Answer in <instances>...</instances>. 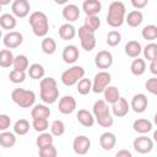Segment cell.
Here are the masks:
<instances>
[{"label":"cell","instance_id":"obj_1","mask_svg":"<svg viewBox=\"0 0 157 157\" xmlns=\"http://www.w3.org/2000/svg\"><path fill=\"white\" fill-rule=\"evenodd\" d=\"M39 97L45 104H53L59 98V88L54 77H43L39 83Z\"/></svg>","mask_w":157,"mask_h":157},{"label":"cell","instance_id":"obj_2","mask_svg":"<svg viewBox=\"0 0 157 157\" xmlns=\"http://www.w3.org/2000/svg\"><path fill=\"white\" fill-rule=\"evenodd\" d=\"M92 114L94 121H97L102 128H110L114 123V118L110 114V108L108 103L104 102V99H98L93 103Z\"/></svg>","mask_w":157,"mask_h":157},{"label":"cell","instance_id":"obj_3","mask_svg":"<svg viewBox=\"0 0 157 157\" xmlns=\"http://www.w3.org/2000/svg\"><path fill=\"white\" fill-rule=\"evenodd\" d=\"M125 16H126V9L124 2L113 1L109 4L108 13H107V23L110 27L113 28L120 27L125 21Z\"/></svg>","mask_w":157,"mask_h":157},{"label":"cell","instance_id":"obj_4","mask_svg":"<svg viewBox=\"0 0 157 157\" xmlns=\"http://www.w3.org/2000/svg\"><path fill=\"white\" fill-rule=\"evenodd\" d=\"M28 22L32 27L34 36L37 37H45L49 31V20L43 11H34L29 15Z\"/></svg>","mask_w":157,"mask_h":157},{"label":"cell","instance_id":"obj_5","mask_svg":"<svg viewBox=\"0 0 157 157\" xmlns=\"http://www.w3.org/2000/svg\"><path fill=\"white\" fill-rule=\"evenodd\" d=\"M11 99L21 108H31L36 103V93L32 90L15 88L11 92Z\"/></svg>","mask_w":157,"mask_h":157},{"label":"cell","instance_id":"obj_6","mask_svg":"<svg viewBox=\"0 0 157 157\" xmlns=\"http://www.w3.org/2000/svg\"><path fill=\"white\" fill-rule=\"evenodd\" d=\"M83 76H85V69L80 65H74V66L66 69L61 74L60 80H61L63 85L70 87V86L76 85L81 78H83Z\"/></svg>","mask_w":157,"mask_h":157},{"label":"cell","instance_id":"obj_7","mask_svg":"<svg viewBox=\"0 0 157 157\" xmlns=\"http://www.w3.org/2000/svg\"><path fill=\"white\" fill-rule=\"evenodd\" d=\"M112 76L108 71H99L94 75L92 81V92L94 93H102L110 83Z\"/></svg>","mask_w":157,"mask_h":157},{"label":"cell","instance_id":"obj_8","mask_svg":"<svg viewBox=\"0 0 157 157\" xmlns=\"http://www.w3.org/2000/svg\"><path fill=\"white\" fill-rule=\"evenodd\" d=\"M77 34H78V38H80V43H81L82 49H85L86 52H91V50L94 49L96 43H97L94 33L90 32L87 28L81 26L77 31Z\"/></svg>","mask_w":157,"mask_h":157},{"label":"cell","instance_id":"obj_9","mask_svg":"<svg viewBox=\"0 0 157 157\" xmlns=\"http://www.w3.org/2000/svg\"><path fill=\"white\" fill-rule=\"evenodd\" d=\"M132 147L136 152L139 153H148L152 151L153 148V141L151 137L146 136V135H141L139 137H136L134 141H132Z\"/></svg>","mask_w":157,"mask_h":157},{"label":"cell","instance_id":"obj_10","mask_svg":"<svg viewBox=\"0 0 157 157\" xmlns=\"http://www.w3.org/2000/svg\"><path fill=\"white\" fill-rule=\"evenodd\" d=\"M22 42H23V36H22V33L17 32V31H10L2 38V43L6 49L18 48L22 44Z\"/></svg>","mask_w":157,"mask_h":157},{"label":"cell","instance_id":"obj_11","mask_svg":"<svg viewBox=\"0 0 157 157\" xmlns=\"http://www.w3.org/2000/svg\"><path fill=\"white\" fill-rule=\"evenodd\" d=\"M94 65L98 69H102V71H105V69H109L113 65V55L109 50H101L94 56Z\"/></svg>","mask_w":157,"mask_h":157},{"label":"cell","instance_id":"obj_12","mask_svg":"<svg viewBox=\"0 0 157 157\" xmlns=\"http://www.w3.org/2000/svg\"><path fill=\"white\" fill-rule=\"evenodd\" d=\"M91 148V140L86 135H77L72 141V150L77 155H86Z\"/></svg>","mask_w":157,"mask_h":157},{"label":"cell","instance_id":"obj_13","mask_svg":"<svg viewBox=\"0 0 157 157\" xmlns=\"http://www.w3.org/2000/svg\"><path fill=\"white\" fill-rule=\"evenodd\" d=\"M11 10L15 17L23 18L29 13V10H31L29 1L28 0H15L11 4Z\"/></svg>","mask_w":157,"mask_h":157},{"label":"cell","instance_id":"obj_14","mask_svg":"<svg viewBox=\"0 0 157 157\" xmlns=\"http://www.w3.org/2000/svg\"><path fill=\"white\" fill-rule=\"evenodd\" d=\"M130 108L135 112V113H144L148 105V99L147 96L144 93H136L132 96L131 102L129 103Z\"/></svg>","mask_w":157,"mask_h":157},{"label":"cell","instance_id":"obj_15","mask_svg":"<svg viewBox=\"0 0 157 157\" xmlns=\"http://www.w3.org/2000/svg\"><path fill=\"white\" fill-rule=\"evenodd\" d=\"M76 99L72 96H64L59 99L58 109L61 114H71L76 109Z\"/></svg>","mask_w":157,"mask_h":157},{"label":"cell","instance_id":"obj_16","mask_svg":"<svg viewBox=\"0 0 157 157\" xmlns=\"http://www.w3.org/2000/svg\"><path fill=\"white\" fill-rule=\"evenodd\" d=\"M129 110H130V104L124 97H120L118 99V102L112 104V113L114 117L123 118L129 113Z\"/></svg>","mask_w":157,"mask_h":157},{"label":"cell","instance_id":"obj_17","mask_svg":"<svg viewBox=\"0 0 157 157\" xmlns=\"http://www.w3.org/2000/svg\"><path fill=\"white\" fill-rule=\"evenodd\" d=\"M63 17L67 21V23L70 22H75L76 20H78L80 17V9L77 5L75 4H66L64 7H63Z\"/></svg>","mask_w":157,"mask_h":157},{"label":"cell","instance_id":"obj_18","mask_svg":"<svg viewBox=\"0 0 157 157\" xmlns=\"http://www.w3.org/2000/svg\"><path fill=\"white\" fill-rule=\"evenodd\" d=\"M61 56H63L64 63H66V64H74V63L77 61V59L80 56L78 48L76 45H72V44L66 45L63 49V55Z\"/></svg>","mask_w":157,"mask_h":157},{"label":"cell","instance_id":"obj_19","mask_svg":"<svg viewBox=\"0 0 157 157\" xmlns=\"http://www.w3.org/2000/svg\"><path fill=\"white\" fill-rule=\"evenodd\" d=\"M82 10L86 16H97L102 10V4L99 0H85L82 4Z\"/></svg>","mask_w":157,"mask_h":157},{"label":"cell","instance_id":"obj_20","mask_svg":"<svg viewBox=\"0 0 157 157\" xmlns=\"http://www.w3.org/2000/svg\"><path fill=\"white\" fill-rule=\"evenodd\" d=\"M117 144V137L113 132L105 131L99 136V145L104 151H110L115 147Z\"/></svg>","mask_w":157,"mask_h":157},{"label":"cell","instance_id":"obj_21","mask_svg":"<svg viewBox=\"0 0 157 157\" xmlns=\"http://www.w3.org/2000/svg\"><path fill=\"white\" fill-rule=\"evenodd\" d=\"M50 109L47 104H34L31 110L32 119H48L50 117Z\"/></svg>","mask_w":157,"mask_h":157},{"label":"cell","instance_id":"obj_22","mask_svg":"<svg viewBox=\"0 0 157 157\" xmlns=\"http://www.w3.org/2000/svg\"><path fill=\"white\" fill-rule=\"evenodd\" d=\"M132 129L141 134V135H145V134H148L151 130H152V123L148 120V119H145V118H139L136 119L134 123H132Z\"/></svg>","mask_w":157,"mask_h":157},{"label":"cell","instance_id":"obj_23","mask_svg":"<svg viewBox=\"0 0 157 157\" xmlns=\"http://www.w3.org/2000/svg\"><path fill=\"white\" fill-rule=\"evenodd\" d=\"M76 118H77V121L82 125V126H86V128H91L93 124H94V118H93V114L91 112H88L87 109H80L76 114Z\"/></svg>","mask_w":157,"mask_h":157},{"label":"cell","instance_id":"obj_24","mask_svg":"<svg viewBox=\"0 0 157 157\" xmlns=\"http://www.w3.org/2000/svg\"><path fill=\"white\" fill-rule=\"evenodd\" d=\"M124 50H125V54H126L128 56L136 59V58H139V55L141 54L142 47H141L140 42H137V40H129V42L125 44Z\"/></svg>","mask_w":157,"mask_h":157},{"label":"cell","instance_id":"obj_25","mask_svg":"<svg viewBox=\"0 0 157 157\" xmlns=\"http://www.w3.org/2000/svg\"><path fill=\"white\" fill-rule=\"evenodd\" d=\"M125 21L130 27H139L144 21V15L140 10H132L125 16Z\"/></svg>","mask_w":157,"mask_h":157},{"label":"cell","instance_id":"obj_26","mask_svg":"<svg viewBox=\"0 0 157 157\" xmlns=\"http://www.w3.org/2000/svg\"><path fill=\"white\" fill-rule=\"evenodd\" d=\"M76 36V28L71 23H63L59 27V37L63 40H70Z\"/></svg>","mask_w":157,"mask_h":157},{"label":"cell","instance_id":"obj_27","mask_svg":"<svg viewBox=\"0 0 157 157\" xmlns=\"http://www.w3.org/2000/svg\"><path fill=\"white\" fill-rule=\"evenodd\" d=\"M103 94H104V102L108 104H114L120 98V92L115 86H108L103 91Z\"/></svg>","mask_w":157,"mask_h":157},{"label":"cell","instance_id":"obj_28","mask_svg":"<svg viewBox=\"0 0 157 157\" xmlns=\"http://www.w3.org/2000/svg\"><path fill=\"white\" fill-rule=\"evenodd\" d=\"M16 144V135L11 131H1L0 132V146L5 148L13 147Z\"/></svg>","mask_w":157,"mask_h":157},{"label":"cell","instance_id":"obj_29","mask_svg":"<svg viewBox=\"0 0 157 157\" xmlns=\"http://www.w3.org/2000/svg\"><path fill=\"white\" fill-rule=\"evenodd\" d=\"M17 25V20L12 13H2L0 16V28L2 29H13Z\"/></svg>","mask_w":157,"mask_h":157},{"label":"cell","instance_id":"obj_30","mask_svg":"<svg viewBox=\"0 0 157 157\" xmlns=\"http://www.w3.org/2000/svg\"><path fill=\"white\" fill-rule=\"evenodd\" d=\"M45 75V70L43 67V65H40L39 63H34L32 65L28 66V76L33 80H42Z\"/></svg>","mask_w":157,"mask_h":157},{"label":"cell","instance_id":"obj_31","mask_svg":"<svg viewBox=\"0 0 157 157\" xmlns=\"http://www.w3.org/2000/svg\"><path fill=\"white\" fill-rule=\"evenodd\" d=\"M40 48H42V50H43L44 54L52 55V54H54L56 52V42L52 37H44L42 39Z\"/></svg>","mask_w":157,"mask_h":157},{"label":"cell","instance_id":"obj_32","mask_svg":"<svg viewBox=\"0 0 157 157\" xmlns=\"http://www.w3.org/2000/svg\"><path fill=\"white\" fill-rule=\"evenodd\" d=\"M130 71L135 76L144 75L145 71H146V61L144 59H140V58L134 59L132 63H131V65H130Z\"/></svg>","mask_w":157,"mask_h":157},{"label":"cell","instance_id":"obj_33","mask_svg":"<svg viewBox=\"0 0 157 157\" xmlns=\"http://www.w3.org/2000/svg\"><path fill=\"white\" fill-rule=\"evenodd\" d=\"M12 66H13L15 70L26 72V70H28V66H29L28 58H27L25 54H18V55H16V56L13 58V64H12Z\"/></svg>","mask_w":157,"mask_h":157},{"label":"cell","instance_id":"obj_34","mask_svg":"<svg viewBox=\"0 0 157 157\" xmlns=\"http://www.w3.org/2000/svg\"><path fill=\"white\" fill-rule=\"evenodd\" d=\"M13 54L10 49H2L0 50V66L1 67H10L13 64Z\"/></svg>","mask_w":157,"mask_h":157},{"label":"cell","instance_id":"obj_35","mask_svg":"<svg viewBox=\"0 0 157 157\" xmlns=\"http://www.w3.org/2000/svg\"><path fill=\"white\" fill-rule=\"evenodd\" d=\"M101 26V18L98 16H86L85 22H83V27L87 28L90 32L94 33Z\"/></svg>","mask_w":157,"mask_h":157},{"label":"cell","instance_id":"obj_36","mask_svg":"<svg viewBox=\"0 0 157 157\" xmlns=\"http://www.w3.org/2000/svg\"><path fill=\"white\" fill-rule=\"evenodd\" d=\"M29 131V121L27 119H18L13 124V134L16 135H26Z\"/></svg>","mask_w":157,"mask_h":157},{"label":"cell","instance_id":"obj_37","mask_svg":"<svg viewBox=\"0 0 157 157\" xmlns=\"http://www.w3.org/2000/svg\"><path fill=\"white\" fill-rule=\"evenodd\" d=\"M53 142H54V137L49 132H40L39 136L36 140V145H37L38 148L45 147L48 145H53Z\"/></svg>","mask_w":157,"mask_h":157},{"label":"cell","instance_id":"obj_38","mask_svg":"<svg viewBox=\"0 0 157 157\" xmlns=\"http://www.w3.org/2000/svg\"><path fill=\"white\" fill-rule=\"evenodd\" d=\"M141 36L146 40H155L157 38V26L155 25H147L142 28Z\"/></svg>","mask_w":157,"mask_h":157},{"label":"cell","instance_id":"obj_39","mask_svg":"<svg viewBox=\"0 0 157 157\" xmlns=\"http://www.w3.org/2000/svg\"><path fill=\"white\" fill-rule=\"evenodd\" d=\"M77 92L82 96H86L91 91H92V81L90 78H81L77 83Z\"/></svg>","mask_w":157,"mask_h":157},{"label":"cell","instance_id":"obj_40","mask_svg":"<svg viewBox=\"0 0 157 157\" xmlns=\"http://www.w3.org/2000/svg\"><path fill=\"white\" fill-rule=\"evenodd\" d=\"M107 44L109 47H117L120 42H121V34L119 31H115V29H112L108 32L107 34V39H105Z\"/></svg>","mask_w":157,"mask_h":157},{"label":"cell","instance_id":"obj_41","mask_svg":"<svg viewBox=\"0 0 157 157\" xmlns=\"http://www.w3.org/2000/svg\"><path fill=\"white\" fill-rule=\"evenodd\" d=\"M142 53H144V58L147 59L148 61H152L156 59V54H157V44L156 43H148L144 49H142Z\"/></svg>","mask_w":157,"mask_h":157},{"label":"cell","instance_id":"obj_42","mask_svg":"<svg viewBox=\"0 0 157 157\" xmlns=\"http://www.w3.org/2000/svg\"><path fill=\"white\" fill-rule=\"evenodd\" d=\"M65 132V124L61 120H54L50 125V134L53 136H61Z\"/></svg>","mask_w":157,"mask_h":157},{"label":"cell","instance_id":"obj_43","mask_svg":"<svg viewBox=\"0 0 157 157\" xmlns=\"http://www.w3.org/2000/svg\"><path fill=\"white\" fill-rule=\"evenodd\" d=\"M48 126H49L48 119H33L32 120V128L37 132H45Z\"/></svg>","mask_w":157,"mask_h":157},{"label":"cell","instance_id":"obj_44","mask_svg":"<svg viewBox=\"0 0 157 157\" xmlns=\"http://www.w3.org/2000/svg\"><path fill=\"white\" fill-rule=\"evenodd\" d=\"M9 78L11 82L13 83H22L26 80V72L23 71H18V70H11L9 74Z\"/></svg>","mask_w":157,"mask_h":157},{"label":"cell","instance_id":"obj_45","mask_svg":"<svg viewBox=\"0 0 157 157\" xmlns=\"http://www.w3.org/2000/svg\"><path fill=\"white\" fill-rule=\"evenodd\" d=\"M38 155H39V157H56L58 156V151H56L54 145H48L45 147L39 148Z\"/></svg>","mask_w":157,"mask_h":157},{"label":"cell","instance_id":"obj_46","mask_svg":"<svg viewBox=\"0 0 157 157\" xmlns=\"http://www.w3.org/2000/svg\"><path fill=\"white\" fill-rule=\"evenodd\" d=\"M145 87H146V90H147L151 94H156V93H157V77L153 76V77L148 78V80L146 81V83H145Z\"/></svg>","mask_w":157,"mask_h":157},{"label":"cell","instance_id":"obj_47","mask_svg":"<svg viewBox=\"0 0 157 157\" xmlns=\"http://www.w3.org/2000/svg\"><path fill=\"white\" fill-rule=\"evenodd\" d=\"M11 125V118L7 114H0V131H6Z\"/></svg>","mask_w":157,"mask_h":157},{"label":"cell","instance_id":"obj_48","mask_svg":"<svg viewBox=\"0 0 157 157\" xmlns=\"http://www.w3.org/2000/svg\"><path fill=\"white\" fill-rule=\"evenodd\" d=\"M148 4V0H131V5L135 7V10L144 9Z\"/></svg>","mask_w":157,"mask_h":157},{"label":"cell","instance_id":"obj_49","mask_svg":"<svg viewBox=\"0 0 157 157\" xmlns=\"http://www.w3.org/2000/svg\"><path fill=\"white\" fill-rule=\"evenodd\" d=\"M115 157H132V155H131V152H130L129 150L123 148V150H119V151L117 152Z\"/></svg>","mask_w":157,"mask_h":157},{"label":"cell","instance_id":"obj_50","mask_svg":"<svg viewBox=\"0 0 157 157\" xmlns=\"http://www.w3.org/2000/svg\"><path fill=\"white\" fill-rule=\"evenodd\" d=\"M151 64H150V71L153 74V75H157V60L155 59V60H152V61H150Z\"/></svg>","mask_w":157,"mask_h":157},{"label":"cell","instance_id":"obj_51","mask_svg":"<svg viewBox=\"0 0 157 157\" xmlns=\"http://www.w3.org/2000/svg\"><path fill=\"white\" fill-rule=\"evenodd\" d=\"M7 4H10L9 0H0V6H2V5H7Z\"/></svg>","mask_w":157,"mask_h":157},{"label":"cell","instance_id":"obj_52","mask_svg":"<svg viewBox=\"0 0 157 157\" xmlns=\"http://www.w3.org/2000/svg\"><path fill=\"white\" fill-rule=\"evenodd\" d=\"M2 37V32H1V29H0V38Z\"/></svg>","mask_w":157,"mask_h":157},{"label":"cell","instance_id":"obj_53","mask_svg":"<svg viewBox=\"0 0 157 157\" xmlns=\"http://www.w3.org/2000/svg\"><path fill=\"white\" fill-rule=\"evenodd\" d=\"M0 11H1V6H0Z\"/></svg>","mask_w":157,"mask_h":157},{"label":"cell","instance_id":"obj_54","mask_svg":"<svg viewBox=\"0 0 157 157\" xmlns=\"http://www.w3.org/2000/svg\"><path fill=\"white\" fill-rule=\"evenodd\" d=\"M0 157H1V156H0Z\"/></svg>","mask_w":157,"mask_h":157}]
</instances>
